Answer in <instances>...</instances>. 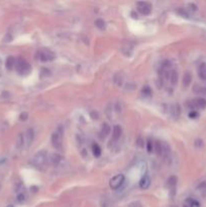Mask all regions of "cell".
Masks as SVG:
<instances>
[{"instance_id":"cell-1","label":"cell","mask_w":206,"mask_h":207,"mask_svg":"<svg viewBox=\"0 0 206 207\" xmlns=\"http://www.w3.org/2000/svg\"><path fill=\"white\" fill-rule=\"evenodd\" d=\"M49 160L48 153L46 151H40L31 159V164L37 168H44Z\"/></svg>"},{"instance_id":"cell-2","label":"cell","mask_w":206,"mask_h":207,"mask_svg":"<svg viewBox=\"0 0 206 207\" xmlns=\"http://www.w3.org/2000/svg\"><path fill=\"white\" fill-rule=\"evenodd\" d=\"M36 56L37 60H40L41 62H44V63L53 61L56 58L55 53H53L50 49H46V48H41V49L38 50L37 52Z\"/></svg>"},{"instance_id":"cell-3","label":"cell","mask_w":206,"mask_h":207,"mask_svg":"<svg viewBox=\"0 0 206 207\" xmlns=\"http://www.w3.org/2000/svg\"><path fill=\"white\" fill-rule=\"evenodd\" d=\"M63 136H64V128L62 126H59L52 134V144L55 149H61L63 143Z\"/></svg>"},{"instance_id":"cell-4","label":"cell","mask_w":206,"mask_h":207,"mask_svg":"<svg viewBox=\"0 0 206 207\" xmlns=\"http://www.w3.org/2000/svg\"><path fill=\"white\" fill-rule=\"evenodd\" d=\"M15 68L16 71L18 72L20 75H26L29 73L30 71V66L27 62L22 58H19L15 63Z\"/></svg>"},{"instance_id":"cell-5","label":"cell","mask_w":206,"mask_h":207,"mask_svg":"<svg viewBox=\"0 0 206 207\" xmlns=\"http://www.w3.org/2000/svg\"><path fill=\"white\" fill-rule=\"evenodd\" d=\"M124 176L122 174H118V175H115L114 177L111 178V180L109 181V186L110 188L112 189V190H116L120 187V186L123 184L124 182Z\"/></svg>"},{"instance_id":"cell-6","label":"cell","mask_w":206,"mask_h":207,"mask_svg":"<svg viewBox=\"0 0 206 207\" xmlns=\"http://www.w3.org/2000/svg\"><path fill=\"white\" fill-rule=\"evenodd\" d=\"M138 10L144 15H148L152 12V4L149 2H138Z\"/></svg>"},{"instance_id":"cell-7","label":"cell","mask_w":206,"mask_h":207,"mask_svg":"<svg viewBox=\"0 0 206 207\" xmlns=\"http://www.w3.org/2000/svg\"><path fill=\"white\" fill-rule=\"evenodd\" d=\"M191 106L193 108H198V109H205L206 108V99L204 98H196L193 101H191Z\"/></svg>"},{"instance_id":"cell-8","label":"cell","mask_w":206,"mask_h":207,"mask_svg":"<svg viewBox=\"0 0 206 207\" xmlns=\"http://www.w3.org/2000/svg\"><path fill=\"white\" fill-rule=\"evenodd\" d=\"M198 76L202 81H206V63H201L199 65Z\"/></svg>"},{"instance_id":"cell-9","label":"cell","mask_w":206,"mask_h":207,"mask_svg":"<svg viewBox=\"0 0 206 207\" xmlns=\"http://www.w3.org/2000/svg\"><path fill=\"white\" fill-rule=\"evenodd\" d=\"M183 207H200V202L194 198H187Z\"/></svg>"},{"instance_id":"cell-10","label":"cell","mask_w":206,"mask_h":207,"mask_svg":"<svg viewBox=\"0 0 206 207\" xmlns=\"http://www.w3.org/2000/svg\"><path fill=\"white\" fill-rule=\"evenodd\" d=\"M151 185V179L149 176H144L139 181V187L142 189H148Z\"/></svg>"},{"instance_id":"cell-11","label":"cell","mask_w":206,"mask_h":207,"mask_svg":"<svg viewBox=\"0 0 206 207\" xmlns=\"http://www.w3.org/2000/svg\"><path fill=\"white\" fill-rule=\"evenodd\" d=\"M121 133H122V128H121V126H119V125H115V126H113L112 137H113V140H119V137L121 136Z\"/></svg>"},{"instance_id":"cell-12","label":"cell","mask_w":206,"mask_h":207,"mask_svg":"<svg viewBox=\"0 0 206 207\" xmlns=\"http://www.w3.org/2000/svg\"><path fill=\"white\" fill-rule=\"evenodd\" d=\"M33 137H34L33 129V128H29V129L26 130V132H25V141H26L27 146H29V144L33 143Z\"/></svg>"},{"instance_id":"cell-13","label":"cell","mask_w":206,"mask_h":207,"mask_svg":"<svg viewBox=\"0 0 206 207\" xmlns=\"http://www.w3.org/2000/svg\"><path fill=\"white\" fill-rule=\"evenodd\" d=\"M50 162L54 166H58L62 163V157L58 154H53V155H51V157H50Z\"/></svg>"},{"instance_id":"cell-14","label":"cell","mask_w":206,"mask_h":207,"mask_svg":"<svg viewBox=\"0 0 206 207\" xmlns=\"http://www.w3.org/2000/svg\"><path fill=\"white\" fill-rule=\"evenodd\" d=\"M15 63H16V61H15V59L13 58V57H8L7 58V60H6V68L8 69V70H12L13 68L15 67Z\"/></svg>"},{"instance_id":"cell-15","label":"cell","mask_w":206,"mask_h":207,"mask_svg":"<svg viewBox=\"0 0 206 207\" xmlns=\"http://www.w3.org/2000/svg\"><path fill=\"white\" fill-rule=\"evenodd\" d=\"M92 151H93L94 157L99 158L101 156V148L97 144H93V146H92Z\"/></svg>"},{"instance_id":"cell-16","label":"cell","mask_w":206,"mask_h":207,"mask_svg":"<svg viewBox=\"0 0 206 207\" xmlns=\"http://www.w3.org/2000/svg\"><path fill=\"white\" fill-rule=\"evenodd\" d=\"M155 146H154V149H155L156 153L158 155H162L163 154V146H162V143L159 140H156L155 141Z\"/></svg>"},{"instance_id":"cell-17","label":"cell","mask_w":206,"mask_h":207,"mask_svg":"<svg viewBox=\"0 0 206 207\" xmlns=\"http://www.w3.org/2000/svg\"><path fill=\"white\" fill-rule=\"evenodd\" d=\"M191 80H192V77H191L190 73H189V72H186V74L184 75V78H183V84H184L185 87L189 86Z\"/></svg>"},{"instance_id":"cell-18","label":"cell","mask_w":206,"mask_h":207,"mask_svg":"<svg viewBox=\"0 0 206 207\" xmlns=\"http://www.w3.org/2000/svg\"><path fill=\"white\" fill-rule=\"evenodd\" d=\"M194 92L200 95H206V87H201V86H194Z\"/></svg>"},{"instance_id":"cell-19","label":"cell","mask_w":206,"mask_h":207,"mask_svg":"<svg viewBox=\"0 0 206 207\" xmlns=\"http://www.w3.org/2000/svg\"><path fill=\"white\" fill-rule=\"evenodd\" d=\"M23 143H24L23 134L22 133H19L18 136H17V137H16V147L17 148H21L23 146Z\"/></svg>"},{"instance_id":"cell-20","label":"cell","mask_w":206,"mask_h":207,"mask_svg":"<svg viewBox=\"0 0 206 207\" xmlns=\"http://www.w3.org/2000/svg\"><path fill=\"white\" fill-rule=\"evenodd\" d=\"M101 128H102V129H101V132H102L104 136H108V134L110 133V129L111 128H110V126L108 125L107 123H103L102 124V127H101Z\"/></svg>"},{"instance_id":"cell-21","label":"cell","mask_w":206,"mask_h":207,"mask_svg":"<svg viewBox=\"0 0 206 207\" xmlns=\"http://www.w3.org/2000/svg\"><path fill=\"white\" fill-rule=\"evenodd\" d=\"M170 80H171V83H172V85H175L177 83V80H178V74L176 71H172L170 74Z\"/></svg>"},{"instance_id":"cell-22","label":"cell","mask_w":206,"mask_h":207,"mask_svg":"<svg viewBox=\"0 0 206 207\" xmlns=\"http://www.w3.org/2000/svg\"><path fill=\"white\" fill-rule=\"evenodd\" d=\"M168 184L170 187L172 188H175L176 187V184H177V177L176 176H171L168 180Z\"/></svg>"},{"instance_id":"cell-23","label":"cell","mask_w":206,"mask_h":207,"mask_svg":"<svg viewBox=\"0 0 206 207\" xmlns=\"http://www.w3.org/2000/svg\"><path fill=\"white\" fill-rule=\"evenodd\" d=\"M95 25L98 27L99 29H105V22H104V20L103 19H96V21H95Z\"/></svg>"},{"instance_id":"cell-24","label":"cell","mask_w":206,"mask_h":207,"mask_svg":"<svg viewBox=\"0 0 206 207\" xmlns=\"http://www.w3.org/2000/svg\"><path fill=\"white\" fill-rule=\"evenodd\" d=\"M142 94L146 95V96H151L152 95V89L149 87V86H146V87L142 88Z\"/></svg>"},{"instance_id":"cell-25","label":"cell","mask_w":206,"mask_h":207,"mask_svg":"<svg viewBox=\"0 0 206 207\" xmlns=\"http://www.w3.org/2000/svg\"><path fill=\"white\" fill-rule=\"evenodd\" d=\"M25 199H26V195L24 192H19L18 194H17V201L18 202H23Z\"/></svg>"},{"instance_id":"cell-26","label":"cell","mask_w":206,"mask_h":207,"mask_svg":"<svg viewBox=\"0 0 206 207\" xmlns=\"http://www.w3.org/2000/svg\"><path fill=\"white\" fill-rule=\"evenodd\" d=\"M146 150H148V153H152L154 151V143L153 140H148V144H146Z\"/></svg>"},{"instance_id":"cell-27","label":"cell","mask_w":206,"mask_h":207,"mask_svg":"<svg viewBox=\"0 0 206 207\" xmlns=\"http://www.w3.org/2000/svg\"><path fill=\"white\" fill-rule=\"evenodd\" d=\"M198 190L201 191L203 194H206V182L201 183V184L198 186Z\"/></svg>"},{"instance_id":"cell-28","label":"cell","mask_w":206,"mask_h":207,"mask_svg":"<svg viewBox=\"0 0 206 207\" xmlns=\"http://www.w3.org/2000/svg\"><path fill=\"white\" fill-rule=\"evenodd\" d=\"M199 116V113L196 111V110H191V111L189 112V117L192 119L194 118H197V117Z\"/></svg>"},{"instance_id":"cell-29","label":"cell","mask_w":206,"mask_h":207,"mask_svg":"<svg viewBox=\"0 0 206 207\" xmlns=\"http://www.w3.org/2000/svg\"><path fill=\"white\" fill-rule=\"evenodd\" d=\"M90 116H91L92 119H98L99 118V114L97 111H91L90 112Z\"/></svg>"},{"instance_id":"cell-30","label":"cell","mask_w":206,"mask_h":207,"mask_svg":"<svg viewBox=\"0 0 206 207\" xmlns=\"http://www.w3.org/2000/svg\"><path fill=\"white\" fill-rule=\"evenodd\" d=\"M27 117H29V114H27V112H22L21 114H20V116H19V119L22 120V121H24V120L27 119Z\"/></svg>"},{"instance_id":"cell-31","label":"cell","mask_w":206,"mask_h":207,"mask_svg":"<svg viewBox=\"0 0 206 207\" xmlns=\"http://www.w3.org/2000/svg\"><path fill=\"white\" fill-rule=\"evenodd\" d=\"M130 207H142V206L139 202L135 201V202H132L131 204H130Z\"/></svg>"},{"instance_id":"cell-32","label":"cell","mask_w":206,"mask_h":207,"mask_svg":"<svg viewBox=\"0 0 206 207\" xmlns=\"http://www.w3.org/2000/svg\"><path fill=\"white\" fill-rule=\"evenodd\" d=\"M138 144L139 147H142V146H144V144H142V139H138Z\"/></svg>"},{"instance_id":"cell-33","label":"cell","mask_w":206,"mask_h":207,"mask_svg":"<svg viewBox=\"0 0 206 207\" xmlns=\"http://www.w3.org/2000/svg\"><path fill=\"white\" fill-rule=\"evenodd\" d=\"M6 207H14V206H13V205H11V204H9V205H7V206H6Z\"/></svg>"}]
</instances>
